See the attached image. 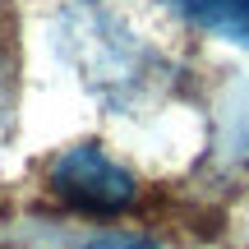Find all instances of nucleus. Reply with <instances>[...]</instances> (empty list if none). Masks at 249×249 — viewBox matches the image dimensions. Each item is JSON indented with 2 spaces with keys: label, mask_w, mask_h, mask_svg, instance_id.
<instances>
[{
  "label": "nucleus",
  "mask_w": 249,
  "mask_h": 249,
  "mask_svg": "<svg viewBox=\"0 0 249 249\" xmlns=\"http://www.w3.org/2000/svg\"><path fill=\"white\" fill-rule=\"evenodd\" d=\"M55 33H60L65 60L111 107L148 102L157 92V83L166 79V60L129 23H120L111 9H102L97 0H70L60 9Z\"/></svg>",
  "instance_id": "obj_1"
},
{
  "label": "nucleus",
  "mask_w": 249,
  "mask_h": 249,
  "mask_svg": "<svg viewBox=\"0 0 249 249\" xmlns=\"http://www.w3.org/2000/svg\"><path fill=\"white\" fill-rule=\"evenodd\" d=\"M46 185L60 203L83 208V213H120L134 198V176L97 143H74V148L55 152Z\"/></svg>",
  "instance_id": "obj_2"
},
{
  "label": "nucleus",
  "mask_w": 249,
  "mask_h": 249,
  "mask_svg": "<svg viewBox=\"0 0 249 249\" xmlns=\"http://www.w3.org/2000/svg\"><path fill=\"white\" fill-rule=\"evenodd\" d=\"M208 28L235 42H249V0H217V14Z\"/></svg>",
  "instance_id": "obj_3"
},
{
  "label": "nucleus",
  "mask_w": 249,
  "mask_h": 249,
  "mask_svg": "<svg viewBox=\"0 0 249 249\" xmlns=\"http://www.w3.org/2000/svg\"><path fill=\"white\" fill-rule=\"evenodd\" d=\"M83 249H157L148 240V235H129V231H107V235H97V240H88Z\"/></svg>",
  "instance_id": "obj_4"
},
{
  "label": "nucleus",
  "mask_w": 249,
  "mask_h": 249,
  "mask_svg": "<svg viewBox=\"0 0 249 249\" xmlns=\"http://www.w3.org/2000/svg\"><path fill=\"white\" fill-rule=\"evenodd\" d=\"M166 5H176L180 14H189L194 23H213V14H217V0H166Z\"/></svg>",
  "instance_id": "obj_5"
},
{
  "label": "nucleus",
  "mask_w": 249,
  "mask_h": 249,
  "mask_svg": "<svg viewBox=\"0 0 249 249\" xmlns=\"http://www.w3.org/2000/svg\"><path fill=\"white\" fill-rule=\"evenodd\" d=\"M0 74H5V37H0Z\"/></svg>",
  "instance_id": "obj_6"
}]
</instances>
